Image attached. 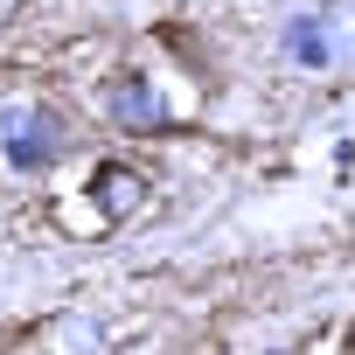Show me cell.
I'll use <instances>...</instances> for the list:
<instances>
[{
    "label": "cell",
    "instance_id": "1",
    "mask_svg": "<svg viewBox=\"0 0 355 355\" xmlns=\"http://www.w3.org/2000/svg\"><path fill=\"white\" fill-rule=\"evenodd\" d=\"M8 125V160L21 167V174H42V167H56L70 146H77V132H70V112L63 105H28V112H8L0 119Z\"/></svg>",
    "mask_w": 355,
    "mask_h": 355
},
{
    "label": "cell",
    "instance_id": "2",
    "mask_svg": "<svg viewBox=\"0 0 355 355\" xmlns=\"http://www.w3.org/2000/svg\"><path fill=\"white\" fill-rule=\"evenodd\" d=\"M98 105H105V119H112L119 132H174V125H167V112H160V98H153V84H146V77H132V70L105 77Z\"/></svg>",
    "mask_w": 355,
    "mask_h": 355
},
{
    "label": "cell",
    "instance_id": "3",
    "mask_svg": "<svg viewBox=\"0 0 355 355\" xmlns=\"http://www.w3.org/2000/svg\"><path fill=\"white\" fill-rule=\"evenodd\" d=\"M146 174L139 167H125V160H105L98 174H91V209L105 216V223H125V216H139L146 209Z\"/></svg>",
    "mask_w": 355,
    "mask_h": 355
},
{
    "label": "cell",
    "instance_id": "4",
    "mask_svg": "<svg viewBox=\"0 0 355 355\" xmlns=\"http://www.w3.org/2000/svg\"><path fill=\"white\" fill-rule=\"evenodd\" d=\"M286 56H293V63H306V70H334V42H327L320 8H306V15H293V21H286Z\"/></svg>",
    "mask_w": 355,
    "mask_h": 355
},
{
    "label": "cell",
    "instance_id": "5",
    "mask_svg": "<svg viewBox=\"0 0 355 355\" xmlns=\"http://www.w3.org/2000/svg\"><path fill=\"white\" fill-rule=\"evenodd\" d=\"M320 21H327L334 63H348V56H355V0H327V8H320Z\"/></svg>",
    "mask_w": 355,
    "mask_h": 355
}]
</instances>
